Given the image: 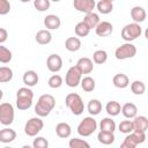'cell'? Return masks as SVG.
<instances>
[{
  "instance_id": "cell-8",
  "label": "cell",
  "mask_w": 148,
  "mask_h": 148,
  "mask_svg": "<svg viewBox=\"0 0 148 148\" xmlns=\"http://www.w3.org/2000/svg\"><path fill=\"white\" fill-rule=\"evenodd\" d=\"M14 121V106L10 103L0 104V123L5 126L10 125Z\"/></svg>"
},
{
  "instance_id": "cell-47",
  "label": "cell",
  "mask_w": 148,
  "mask_h": 148,
  "mask_svg": "<svg viewBox=\"0 0 148 148\" xmlns=\"http://www.w3.org/2000/svg\"><path fill=\"white\" fill-rule=\"evenodd\" d=\"M3 148H12V147H3Z\"/></svg>"
},
{
  "instance_id": "cell-17",
  "label": "cell",
  "mask_w": 148,
  "mask_h": 148,
  "mask_svg": "<svg viewBox=\"0 0 148 148\" xmlns=\"http://www.w3.org/2000/svg\"><path fill=\"white\" fill-rule=\"evenodd\" d=\"M22 80H23V83H24L28 88H30V87H35V86L38 83L39 77H38V74H37L35 71H27V72L23 74Z\"/></svg>"
},
{
  "instance_id": "cell-9",
  "label": "cell",
  "mask_w": 148,
  "mask_h": 148,
  "mask_svg": "<svg viewBox=\"0 0 148 148\" xmlns=\"http://www.w3.org/2000/svg\"><path fill=\"white\" fill-rule=\"evenodd\" d=\"M81 79H82V74L80 73V71L76 68V66H72L66 73L65 83L71 88H75L80 84Z\"/></svg>"
},
{
  "instance_id": "cell-13",
  "label": "cell",
  "mask_w": 148,
  "mask_h": 148,
  "mask_svg": "<svg viewBox=\"0 0 148 148\" xmlns=\"http://www.w3.org/2000/svg\"><path fill=\"white\" fill-rule=\"evenodd\" d=\"M76 68L80 71L81 74H89L92 72L94 69V64H92V60L87 58V57H83V58H80L76 62Z\"/></svg>"
},
{
  "instance_id": "cell-7",
  "label": "cell",
  "mask_w": 148,
  "mask_h": 148,
  "mask_svg": "<svg viewBox=\"0 0 148 148\" xmlns=\"http://www.w3.org/2000/svg\"><path fill=\"white\" fill-rule=\"evenodd\" d=\"M44 127V123L39 117L30 118L24 125V133L28 136H36Z\"/></svg>"
},
{
  "instance_id": "cell-39",
  "label": "cell",
  "mask_w": 148,
  "mask_h": 148,
  "mask_svg": "<svg viewBox=\"0 0 148 148\" xmlns=\"http://www.w3.org/2000/svg\"><path fill=\"white\" fill-rule=\"evenodd\" d=\"M51 2L49 0H35L34 1V7L38 10V12H45L50 8Z\"/></svg>"
},
{
  "instance_id": "cell-29",
  "label": "cell",
  "mask_w": 148,
  "mask_h": 148,
  "mask_svg": "<svg viewBox=\"0 0 148 148\" xmlns=\"http://www.w3.org/2000/svg\"><path fill=\"white\" fill-rule=\"evenodd\" d=\"M80 84H81L82 90L86 91V92H91L95 89V86H96L95 80L91 76H84L83 79H81Z\"/></svg>"
},
{
  "instance_id": "cell-25",
  "label": "cell",
  "mask_w": 148,
  "mask_h": 148,
  "mask_svg": "<svg viewBox=\"0 0 148 148\" xmlns=\"http://www.w3.org/2000/svg\"><path fill=\"white\" fill-rule=\"evenodd\" d=\"M96 8L101 14H110L113 10V2L111 0H99L96 3Z\"/></svg>"
},
{
  "instance_id": "cell-28",
  "label": "cell",
  "mask_w": 148,
  "mask_h": 148,
  "mask_svg": "<svg viewBox=\"0 0 148 148\" xmlns=\"http://www.w3.org/2000/svg\"><path fill=\"white\" fill-rule=\"evenodd\" d=\"M114 134L113 133H109V132H102L99 131L97 134V140L98 142H101L102 145H111L114 142Z\"/></svg>"
},
{
  "instance_id": "cell-46",
  "label": "cell",
  "mask_w": 148,
  "mask_h": 148,
  "mask_svg": "<svg viewBox=\"0 0 148 148\" xmlns=\"http://www.w3.org/2000/svg\"><path fill=\"white\" fill-rule=\"evenodd\" d=\"M22 148H34V147H31V146H29V145H24Z\"/></svg>"
},
{
  "instance_id": "cell-23",
  "label": "cell",
  "mask_w": 148,
  "mask_h": 148,
  "mask_svg": "<svg viewBox=\"0 0 148 148\" xmlns=\"http://www.w3.org/2000/svg\"><path fill=\"white\" fill-rule=\"evenodd\" d=\"M105 111L109 116L111 117H116L120 113L121 111V105L119 104V102L117 101H109L105 105Z\"/></svg>"
},
{
  "instance_id": "cell-15",
  "label": "cell",
  "mask_w": 148,
  "mask_h": 148,
  "mask_svg": "<svg viewBox=\"0 0 148 148\" xmlns=\"http://www.w3.org/2000/svg\"><path fill=\"white\" fill-rule=\"evenodd\" d=\"M61 24V21H60V17L54 15V14H50V15H46L44 17V25L46 27V30H57Z\"/></svg>"
},
{
  "instance_id": "cell-26",
  "label": "cell",
  "mask_w": 148,
  "mask_h": 148,
  "mask_svg": "<svg viewBox=\"0 0 148 148\" xmlns=\"http://www.w3.org/2000/svg\"><path fill=\"white\" fill-rule=\"evenodd\" d=\"M65 47L69 52H76L81 49V40L77 37H68L65 42Z\"/></svg>"
},
{
  "instance_id": "cell-35",
  "label": "cell",
  "mask_w": 148,
  "mask_h": 148,
  "mask_svg": "<svg viewBox=\"0 0 148 148\" xmlns=\"http://www.w3.org/2000/svg\"><path fill=\"white\" fill-rule=\"evenodd\" d=\"M68 145H69V148H90V145L86 140L77 139V138L71 139Z\"/></svg>"
},
{
  "instance_id": "cell-24",
  "label": "cell",
  "mask_w": 148,
  "mask_h": 148,
  "mask_svg": "<svg viewBox=\"0 0 148 148\" xmlns=\"http://www.w3.org/2000/svg\"><path fill=\"white\" fill-rule=\"evenodd\" d=\"M56 133H57V135L59 138L66 139V138H69L71 136L72 128H71V126L67 123H59L56 126Z\"/></svg>"
},
{
  "instance_id": "cell-38",
  "label": "cell",
  "mask_w": 148,
  "mask_h": 148,
  "mask_svg": "<svg viewBox=\"0 0 148 148\" xmlns=\"http://www.w3.org/2000/svg\"><path fill=\"white\" fill-rule=\"evenodd\" d=\"M119 131L121 133H125V134H130L133 132V124H132V120H123L120 121L119 126H118Z\"/></svg>"
},
{
  "instance_id": "cell-44",
  "label": "cell",
  "mask_w": 148,
  "mask_h": 148,
  "mask_svg": "<svg viewBox=\"0 0 148 148\" xmlns=\"http://www.w3.org/2000/svg\"><path fill=\"white\" fill-rule=\"evenodd\" d=\"M120 148H135V146H134V145H132L131 142H128L126 139H124L123 143L120 145Z\"/></svg>"
},
{
  "instance_id": "cell-41",
  "label": "cell",
  "mask_w": 148,
  "mask_h": 148,
  "mask_svg": "<svg viewBox=\"0 0 148 148\" xmlns=\"http://www.w3.org/2000/svg\"><path fill=\"white\" fill-rule=\"evenodd\" d=\"M130 135H131V138L133 139V141L136 143V146L138 145H140V143H143L145 141H146V133H142V132H132V133H130Z\"/></svg>"
},
{
  "instance_id": "cell-45",
  "label": "cell",
  "mask_w": 148,
  "mask_h": 148,
  "mask_svg": "<svg viewBox=\"0 0 148 148\" xmlns=\"http://www.w3.org/2000/svg\"><path fill=\"white\" fill-rule=\"evenodd\" d=\"M2 97H3V91H2L1 89H0V101L2 99Z\"/></svg>"
},
{
  "instance_id": "cell-4",
  "label": "cell",
  "mask_w": 148,
  "mask_h": 148,
  "mask_svg": "<svg viewBox=\"0 0 148 148\" xmlns=\"http://www.w3.org/2000/svg\"><path fill=\"white\" fill-rule=\"evenodd\" d=\"M142 34V28L138 23H128L121 29V38L126 43H131L132 40L140 37Z\"/></svg>"
},
{
  "instance_id": "cell-6",
  "label": "cell",
  "mask_w": 148,
  "mask_h": 148,
  "mask_svg": "<svg viewBox=\"0 0 148 148\" xmlns=\"http://www.w3.org/2000/svg\"><path fill=\"white\" fill-rule=\"evenodd\" d=\"M136 54V47L132 43H124L114 51V57L118 60H125L131 59Z\"/></svg>"
},
{
  "instance_id": "cell-27",
  "label": "cell",
  "mask_w": 148,
  "mask_h": 148,
  "mask_svg": "<svg viewBox=\"0 0 148 148\" xmlns=\"http://www.w3.org/2000/svg\"><path fill=\"white\" fill-rule=\"evenodd\" d=\"M99 128L102 132H109V133H113L114 130H116V123L112 118L110 117H106V118H103L99 123Z\"/></svg>"
},
{
  "instance_id": "cell-20",
  "label": "cell",
  "mask_w": 148,
  "mask_h": 148,
  "mask_svg": "<svg viewBox=\"0 0 148 148\" xmlns=\"http://www.w3.org/2000/svg\"><path fill=\"white\" fill-rule=\"evenodd\" d=\"M112 83L114 87L119 88V89H124L126 87H128L130 84V80H128V76L124 73H118L113 76L112 79Z\"/></svg>"
},
{
  "instance_id": "cell-18",
  "label": "cell",
  "mask_w": 148,
  "mask_h": 148,
  "mask_svg": "<svg viewBox=\"0 0 148 148\" xmlns=\"http://www.w3.org/2000/svg\"><path fill=\"white\" fill-rule=\"evenodd\" d=\"M123 116L127 119H133L134 117H136V113H138V108L134 103H125L123 106H121V111Z\"/></svg>"
},
{
  "instance_id": "cell-14",
  "label": "cell",
  "mask_w": 148,
  "mask_h": 148,
  "mask_svg": "<svg viewBox=\"0 0 148 148\" xmlns=\"http://www.w3.org/2000/svg\"><path fill=\"white\" fill-rule=\"evenodd\" d=\"M133 124V131L134 132H142L146 133L148 130V119L145 116H136L132 120Z\"/></svg>"
},
{
  "instance_id": "cell-43",
  "label": "cell",
  "mask_w": 148,
  "mask_h": 148,
  "mask_svg": "<svg viewBox=\"0 0 148 148\" xmlns=\"http://www.w3.org/2000/svg\"><path fill=\"white\" fill-rule=\"evenodd\" d=\"M7 38H8V32H7V30H6L5 28H0V45H1L2 43H5V42L7 40Z\"/></svg>"
},
{
  "instance_id": "cell-42",
  "label": "cell",
  "mask_w": 148,
  "mask_h": 148,
  "mask_svg": "<svg viewBox=\"0 0 148 148\" xmlns=\"http://www.w3.org/2000/svg\"><path fill=\"white\" fill-rule=\"evenodd\" d=\"M10 12V3L8 0H0V15H7Z\"/></svg>"
},
{
  "instance_id": "cell-40",
  "label": "cell",
  "mask_w": 148,
  "mask_h": 148,
  "mask_svg": "<svg viewBox=\"0 0 148 148\" xmlns=\"http://www.w3.org/2000/svg\"><path fill=\"white\" fill-rule=\"evenodd\" d=\"M34 148H49V141L44 136H37L32 142Z\"/></svg>"
},
{
  "instance_id": "cell-33",
  "label": "cell",
  "mask_w": 148,
  "mask_h": 148,
  "mask_svg": "<svg viewBox=\"0 0 148 148\" xmlns=\"http://www.w3.org/2000/svg\"><path fill=\"white\" fill-rule=\"evenodd\" d=\"M12 58H13L12 51L9 49H7L6 46L0 45V62L1 64H8V62H10Z\"/></svg>"
},
{
  "instance_id": "cell-19",
  "label": "cell",
  "mask_w": 148,
  "mask_h": 148,
  "mask_svg": "<svg viewBox=\"0 0 148 148\" xmlns=\"http://www.w3.org/2000/svg\"><path fill=\"white\" fill-rule=\"evenodd\" d=\"M16 139V132L13 128L5 127L0 130V142L2 143H9Z\"/></svg>"
},
{
  "instance_id": "cell-11",
  "label": "cell",
  "mask_w": 148,
  "mask_h": 148,
  "mask_svg": "<svg viewBox=\"0 0 148 148\" xmlns=\"http://www.w3.org/2000/svg\"><path fill=\"white\" fill-rule=\"evenodd\" d=\"M46 67L50 72L57 73L62 68V59L59 54H50L46 59Z\"/></svg>"
},
{
  "instance_id": "cell-16",
  "label": "cell",
  "mask_w": 148,
  "mask_h": 148,
  "mask_svg": "<svg viewBox=\"0 0 148 148\" xmlns=\"http://www.w3.org/2000/svg\"><path fill=\"white\" fill-rule=\"evenodd\" d=\"M146 16H147V13H146L145 8L141 6H134L131 9V17L134 21V23L139 24V23L143 22L146 20Z\"/></svg>"
},
{
  "instance_id": "cell-22",
  "label": "cell",
  "mask_w": 148,
  "mask_h": 148,
  "mask_svg": "<svg viewBox=\"0 0 148 148\" xmlns=\"http://www.w3.org/2000/svg\"><path fill=\"white\" fill-rule=\"evenodd\" d=\"M90 30L91 29H95L96 27H97V24L101 22V20H99V16H98V14H96V13H89V14H86V16H84V18H83V21H82Z\"/></svg>"
},
{
  "instance_id": "cell-2",
  "label": "cell",
  "mask_w": 148,
  "mask_h": 148,
  "mask_svg": "<svg viewBox=\"0 0 148 148\" xmlns=\"http://www.w3.org/2000/svg\"><path fill=\"white\" fill-rule=\"evenodd\" d=\"M34 91L28 87H22L16 91V106L18 110H28L32 105Z\"/></svg>"
},
{
  "instance_id": "cell-10",
  "label": "cell",
  "mask_w": 148,
  "mask_h": 148,
  "mask_svg": "<svg viewBox=\"0 0 148 148\" xmlns=\"http://www.w3.org/2000/svg\"><path fill=\"white\" fill-rule=\"evenodd\" d=\"M73 7L80 13L89 14L94 12V8L96 7V2L95 0H74Z\"/></svg>"
},
{
  "instance_id": "cell-30",
  "label": "cell",
  "mask_w": 148,
  "mask_h": 148,
  "mask_svg": "<svg viewBox=\"0 0 148 148\" xmlns=\"http://www.w3.org/2000/svg\"><path fill=\"white\" fill-rule=\"evenodd\" d=\"M87 109H88V112H89L91 116H97V114H99V112L102 111V103H101L98 99H96V98L90 99L89 103H88Z\"/></svg>"
},
{
  "instance_id": "cell-31",
  "label": "cell",
  "mask_w": 148,
  "mask_h": 148,
  "mask_svg": "<svg viewBox=\"0 0 148 148\" xmlns=\"http://www.w3.org/2000/svg\"><path fill=\"white\" fill-rule=\"evenodd\" d=\"M13 79V71L7 66L0 67V83H7Z\"/></svg>"
},
{
  "instance_id": "cell-32",
  "label": "cell",
  "mask_w": 148,
  "mask_h": 148,
  "mask_svg": "<svg viewBox=\"0 0 148 148\" xmlns=\"http://www.w3.org/2000/svg\"><path fill=\"white\" fill-rule=\"evenodd\" d=\"M131 90L134 95H143L146 91V86L142 81L135 80L131 83Z\"/></svg>"
},
{
  "instance_id": "cell-34",
  "label": "cell",
  "mask_w": 148,
  "mask_h": 148,
  "mask_svg": "<svg viewBox=\"0 0 148 148\" xmlns=\"http://www.w3.org/2000/svg\"><path fill=\"white\" fill-rule=\"evenodd\" d=\"M92 60L97 65H102L108 60V53L104 50H97L92 54Z\"/></svg>"
},
{
  "instance_id": "cell-1",
  "label": "cell",
  "mask_w": 148,
  "mask_h": 148,
  "mask_svg": "<svg viewBox=\"0 0 148 148\" xmlns=\"http://www.w3.org/2000/svg\"><path fill=\"white\" fill-rule=\"evenodd\" d=\"M54 106H56L54 97L50 94H44L38 98V102L35 105V113L39 118L47 117Z\"/></svg>"
},
{
  "instance_id": "cell-3",
  "label": "cell",
  "mask_w": 148,
  "mask_h": 148,
  "mask_svg": "<svg viewBox=\"0 0 148 148\" xmlns=\"http://www.w3.org/2000/svg\"><path fill=\"white\" fill-rule=\"evenodd\" d=\"M65 104L75 116H80L84 111V103L79 94H75V92L68 94L65 98Z\"/></svg>"
},
{
  "instance_id": "cell-12",
  "label": "cell",
  "mask_w": 148,
  "mask_h": 148,
  "mask_svg": "<svg viewBox=\"0 0 148 148\" xmlns=\"http://www.w3.org/2000/svg\"><path fill=\"white\" fill-rule=\"evenodd\" d=\"M112 31H113V25L108 21H101L95 28V32L99 37H108L112 34Z\"/></svg>"
},
{
  "instance_id": "cell-21",
  "label": "cell",
  "mask_w": 148,
  "mask_h": 148,
  "mask_svg": "<svg viewBox=\"0 0 148 148\" xmlns=\"http://www.w3.org/2000/svg\"><path fill=\"white\" fill-rule=\"evenodd\" d=\"M35 39L38 44L40 45H46V44H50L51 40H52V35L49 30L46 29H43V30H39L37 31L36 36H35Z\"/></svg>"
},
{
  "instance_id": "cell-37",
  "label": "cell",
  "mask_w": 148,
  "mask_h": 148,
  "mask_svg": "<svg viewBox=\"0 0 148 148\" xmlns=\"http://www.w3.org/2000/svg\"><path fill=\"white\" fill-rule=\"evenodd\" d=\"M47 84H49V87L52 88V89L60 88V87L62 86V77H61L59 74H54V75H52V76L49 79Z\"/></svg>"
},
{
  "instance_id": "cell-36",
  "label": "cell",
  "mask_w": 148,
  "mask_h": 148,
  "mask_svg": "<svg viewBox=\"0 0 148 148\" xmlns=\"http://www.w3.org/2000/svg\"><path fill=\"white\" fill-rule=\"evenodd\" d=\"M89 32H90V29L83 22H79L75 25V35L77 37H86L89 35Z\"/></svg>"
},
{
  "instance_id": "cell-5",
  "label": "cell",
  "mask_w": 148,
  "mask_h": 148,
  "mask_svg": "<svg viewBox=\"0 0 148 148\" xmlns=\"http://www.w3.org/2000/svg\"><path fill=\"white\" fill-rule=\"evenodd\" d=\"M97 130V121L92 117L83 118L77 125V133L81 136H89Z\"/></svg>"
}]
</instances>
